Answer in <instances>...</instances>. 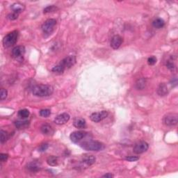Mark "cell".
Listing matches in <instances>:
<instances>
[{
  "mask_svg": "<svg viewBox=\"0 0 178 178\" xmlns=\"http://www.w3.org/2000/svg\"><path fill=\"white\" fill-rule=\"evenodd\" d=\"M0 134H1V136H0V141H1V143L3 144L8 140V138H9V135H8L7 132L4 131V130H1Z\"/></svg>",
  "mask_w": 178,
  "mask_h": 178,
  "instance_id": "603a6c76",
  "label": "cell"
},
{
  "mask_svg": "<svg viewBox=\"0 0 178 178\" xmlns=\"http://www.w3.org/2000/svg\"><path fill=\"white\" fill-rule=\"evenodd\" d=\"M152 25L156 29H161L165 25V22L161 18H157L152 22Z\"/></svg>",
  "mask_w": 178,
  "mask_h": 178,
  "instance_id": "ffe728a7",
  "label": "cell"
},
{
  "mask_svg": "<svg viewBox=\"0 0 178 178\" xmlns=\"http://www.w3.org/2000/svg\"><path fill=\"white\" fill-rule=\"evenodd\" d=\"M148 148H149V145H148L147 142L139 141L135 144L134 148H133V151H134L135 154L140 155L142 153L145 152L148 150Z\"/></svg>",
  "mask_w": 178,
  "mask_h": 178,
  "instance_id": "52a82bcc",
  "label": "cell"
},
{
  "mask_svg": "<svg viewBox=\"0 0 178 178\" xmlns=\"http://www.w3.org/2000/svg\"><path fill=\"white\" fill-rule=\"evenodd\" d=\"M73 125L76 128H78V129H84L86 126V120L84 118H80L75 119L73 123Z\"/></svg>",
  "mask_w": 178,
  "mask_h": 178,
  "instance_id": "ac0fdd59",
  "label": "cell"
},
{
  "mask_svg": "<svg viewBox=\"0 0 178 178\" xmlns=\"http://www.w3.org/2000/svg\"><path fill=\"white\" fill-rule=\"evenodd\" d=\"M86 132L84 131H76L72 133L70 136V139L73 143H77L82 140V139H84L86 136Z\"/></svg>",
  "mask_w": 178,
  "mask_h": 178,
  "instance_id": "7c38bea8",
  "label": "cell"
},
{
  "mask_svg": "<svg viewBox=\"0 0 178 178\" xmlns=\"http://www.w3.org/2000/svg\"><path fill=\"white\" fill-rule=\"evenodd\" d=\"M24 52H25V47L24 46H16L12 49L11 55L15 59H19V58H22Z\"/></svg>",
  "mask_w": 178,
  "mask_h": 178,
  "instance_id": "8fae6325",
  "label": "cell"
},
{
  "mask_svg": "<svg viewBox=\"0 0 178 178\" xmlns=\"http://www.w3.org/2000/svg\"><path fill=\"white\" fill-rule=\"evenodd\" d=\"M18 31L15 30L8 33L3 39V45L5 48H9L15 45L17 42V38H18Z\"/></svg>",
  "mask_w": 178,
  "mask_h": 178,
  "instance_id": "277c9868",
  "label": "cell"
},
{
  "mask_svg": "<svg viewBox=\"0 0 178 178\" xmlns=\"http://www.w3.org/2000/svg\"><path fill=\"white\" fill-rule=\"evenodd\" d=\"M47 163L51 166H55L58 165V158L55 156L49 157L47 159Z\"/></svg>",
  "mask_w": 178,
  "mask_h": 178,
  "instance_id": "7402d4cb",
  "label": "cell"
},
{
  "mask_svg": "<svg viewBox=\"0 0 178 178\" xmlns=\"http://www.w3.org/2000/svg\"><path fill=\"white\" fill-rule=\"evenodd\" d=\"M114 175H112L111 173H107V174L104 175L102 176V177H106V178H112L114 177Z\"/></svg>",
  "mask_w": 178,
  "mask_h": 178,
  "instance_id": "e575fe53",
  "label": "cell"
},
{
  "mask_svg": "<svg viewBox=\"0 0 178 178\" xmlns=\"http://www.w3.org/2000/svg\"><path fill=\"white\" fill-rule=\"evenodd\" d=\"M8 158V155L5 154V153H1L0 154V161L2 162L6 161Z\"/></svg>",
  "mask_w": 178,
  "mask_h": 178,
  "instance_id": "d6a6232c",
  "label": "cell"
},
{
  "mask_svg": "<svg viewBox=\"0 0 178 178\" xmlns=\"http://www.w3.org/2000/svg\"><path fill=\"white\" fill-rule=\"evenodd\" d=\"M70 118V116L68 114H67V113H63V114L58 115V116L56 117L54 122L58 125H62L68 122Z\"/></svg>",
  "mask_w": 178,
  "mask_h": 178,
  "instance_id": "30bf717a",
  "label": "cell"
},
{
  "mask_svg": "<svg viewBox=\"0 0 178 178\" xmlns=\"http://www.w3.org/2000/svg\"><path fill=\"white\" fill-rule=\"evenodd\" d=\"M80 147L87 151H101L105 148L104 144L100 141H86L80 143Z\"/></svg>",
  "mask_w": 178,
  "mask_h": 178,
  "instance_id": "3957f363",
  "label": "cell"
},
{
  "mask_svg": "<svg viewBox=\"0 0 178 178\" xmlns=\"http://www.w3.org/2000/svg\"><path fill=\"white\" fill-rule=\"evenodd\" d=\"M139 159V157H136V156H129V157H125V160L126 161H136L137 160Z\"/></svg>",
  "mask_w": 178,
  "mask_h": 178,
  "instance_id": "1f68e13d",
  "label": "cell"
},
{
  "mask_svg": "<svg viewBox=\"0 0 178 178\" xmlns=\"http://www.w3.org/2000/svg\"><path fill=\"white\" fill-rule=\"evenodd\" d=\"M123 41V38L121 37L120 36L116 35L111 38L110 45H111V47L113 49H117L120 47L121 45H122Z\"/></svg>",
  "mask_w": 178,
  "mask_h": 178,
  "instance_id": "4fadbf2b",
  "label": "cell"
},
{
  "mask_svg": "<svg viewBox=\"0 0 178 178\" xmlns=\"http://www.w3.org/2000/svg\"><path fill=\"white\" fill-rule=\"evenodd\" d=\"M146 80L144 78H140L136 82V88L138 90H143L145 87Z\"/></svg>",
  "mask_w": 178,
  "mask_h": 178,
  "instance_id": "44dd1931",
  "label": "cell"
},
{
  "mask_svg": "<svg viewBox=\"0 0 178 178\" xmlns=\"http://www.w3.org/2000/svg\"><path fill=\"white\" fill-rule=\"evenodd\" d=\"M40 131L44 135L46 136H52L55 134V130L53 129L51 125H48V124H44L41 126L40 127Z\"/></svg>",
  "mask_w": 178,
  "mask_h": 178,
  "instance_id": "5bb4252c",
  "label": "cell"
},
{
  "mask_svg": "<svg viewBox=\"0 0 178 178\" xmlns=\"http://www.w3.org/2000/svg\"><path fill=\"white\" fill-rule=\"evenodd\" d=\"M157 62V58L155 56H150V57L148 58V64L150 65V66H153L156 64Z\"/></svg>",
  "mask_w": 178,
  "mask_h": 178,
  "instance_id": "f546056e",
  "label": "cell"
},
{
  "mask_svg": "<svg viewBox=\"0 0 178 178\" xmlns=\"http://www.w3.org/2000/svg\"><path fill=\"white\" fill-rule=\"evenodd\" d=\"M48 147H49L48 144L43 143L42 144V145H40L39 148H38V151H39V152H45V151H46L47 150Z\"/></svg>",
  "mask_w": 178,
  "mask_h": 178,
  "instance_id": "4dcf8cb0",
  "label": "cell"
},
{
  "mask_svg": "<svg viewBox=\"0 0 178 178\" xmlns=\"http://www.w3.org/2000/svg\"><path fill=\"white\" fill-rule=\"evenodd\" d=\"M30 115V113H29V110L24 109H21L18 111V116L20 118L22 119H26Z\"/></svg>",
  "mask_w": 178,
  "mask_h": 178,
  "instance_id": "cb8c5ba5",
  "label": "cell"
},
{
  "mask_svg": "<svg viewBox=\"0 0 178 178\" xmlns=\"http://www.w3.org/2000/svg\"><path fill=\"white\" fill-rule=\"evenodd\" d=\"M56 25L55 19H48L42 24V30L45 33H51L54 31Z\"/></svg>",
  "mask_w": 178,
  "mask_h": 178,
  "instance_id": "8992f818",
  "label": "cell"
},
{
  "mask_svg": "<svg viewBox=\"0 0 178 178\" xmlns=\"http://www.w3.org/2000/svg\"><path fill=\"white\" fill-rule=\"evenodd\" d=\"M54 92L53 87L50 85L39 84L33 87L32 93L37 97H48L50 96Z\"/></svg>",
  "mask_w": 178,
  "mask_h": 178,
  "instance_id": "7a4b0ae2",
  "label": "cell"
},
{
  "mask_svg": "<svg viewBox=\"0 0 178 178\" xmlns=\"http://www.w3.org/2000/svg\"><path fill=\"white\" fill-rule=\"evenodd\" d=\"M178 116L177 114H168L163 118V123L167 127H173L177 124Z\"/></svg>",
  "mask_w": 178,
  "mask_h": 178,
  "instance_id": "5b68a950",
  "label": "cell"
},
{
  "mask_svg": "<svg viewBox=\"0 0 178 178\" xmlns=\"http://www.w3.org/2000/svg\"><path fill=\"white\" fill-rule=\"evenodd\" d=\"M15 127L18 130H24L27 128L29 125L28 120H17L14 123Z\"/></svg>",
  "mask_w": 178,
  "mask_h": 178,
  "instance_id": "d6986e66",
  "label": "cell"
},
{
  "mask_svg": "<svg viewBox=\"0 0 178 178\" xmlns=\"http://www.w3.org/2000/svg\"><path fill=\"white\" fill-rule=\"evenodd\" d=\"M171 85L173 86V87L176 86L177 85V79L176 77L172 79V80H171Z\"/></svg>",
  "mask_w": 178,
  "mask_h": 178,
  "instance_id": "836d02e7",
  "label": "cell"
},
{
  "mask_svg": "<svg viewBox=\"0 0 178 178\" xmlns=\"http://www.w3.org/2000/svg\"><path fill=\"white\" fill-rule=\"evenodd\" d=\"M166 67H168L169 70H174L175 69V63L173 62V57H170V59H168L166 63Z\"/></svg>",
  "mask_w": 178,
  "mask_h": 178,
  "instance_id": "484cf974",
  "label": "cell"
},
{
  "mask_svg": "<svg viewBox=\"0 0 178 178\" xmlns=\"http://www.w3.org/2000/svg\"><path fill=\"white\" fill-rule=\"evenodd\" d=\"M95 157L93 155H86L85 156L82 161L80 162V167L82 168H86L89 167V166H91L93 165V164L95 162Z\"/></svg>",
  "mask_w": 178,
  "mask_h": 178,
  "instance_id": "ba28073f",
  "label": "cell"
},
{
  "mask_svg": "<svg viewBox=\"0 0 178 178\" xmlns=\"http://www.w3.org/2000/svg\"><path fill=\"white\" fill-rule=\"evenodd\" d=\"M51 111L49 109H42L40 111V116L43 117V118H47V117L50 116Z\"/></svg>",
  "mask_w": 178,
  "mask_h": 178,
  "instance_id": "4316f807",
  "label": "cell"
},
{
  "mask_svg": "<svg viewBox=\"0 0 178 178\" xmlns=\"http://www.w3.org/2000/svg\"><path fill=\"white\" fill-rule=\"evenodd\" d=\"M58 9L57 6H56L55 5H51V6H47L46 8H44L43 10V13L46 14V13H52L55 12V11H57Z\"/></svg>",
  "mask_w": 178,
  "mask_h": 178,
  "instance_id": "d4e9b609",
  "label": "cell"
},
{
  "mask_svg": "<svg viewBox=\"0 0 178 178\" xmlns=\"http://www.w3.org/2000/svg\"><path fill=\"white\" fill-rule=\"evenodd\" d=\"M27 168L31 172H37V171L40 170L41 165L37 161H32L28 164L27 166Z\"/></svg>",
  "mask_w": 178,
  "mask_h": 178,
  "instance_id": "2e32d148",
  "label": "cell"
},
{
  "mask_svg": "<svg viewBox=\"0 0 178 178\" xmlns=\"http://www.w3.org/2000/svg\"><path fill=\"white\" fill-rule=\"evenodd\" d=\"M8 95V91H6V89H2L1 92H0V98H1V100H4L5 99L7 98Z\"/></svg>",
  "mask_w": 178,
  "mask_h": 178,
  "instance_id": "83f0119b",
  "label": "cell"
},
{
  "mask_svg": "<svg viewBox=\"0 0 178 178\" xmlns=\"http://www.w3.org/2000/svg\"><path fill=\"white\" fill-rule=\"evenodd\" d=\"M18 15H19L18 13L13 12L11 13H9V14L7 15V18L10 20H15L16 19L18 18Z\"/></svg>",
  "mask_w": 178,
  "mask_h": 178,
  "instance_id": "f1b7e54d",
  "label": "cell"
},
{
  "mask_svg": "<svg viewBox=\"0 0 178 178\" xmlns=\"http://www.w3.org/2000/svg\"><path fill=\"white\" fill-rule=\"evenodd\" d=\"M76 61L77 59L75 56L69 55L61 61L59 64L57 66L54 67L52 70L53 73L62 74L64 73V71L66 69L70 68L71 67H73L76 64Z\"/></svg>",
  "mask_w": 178,
  "mask_h": 178,
  "instance_id": "6da1fadb",
  "label": "cell"
},
{
  "mask_svg": "<svg viewBox=\"0 0 178 178\" xmlns=\"http://www.w3.org/2000/svg\"><path fill=\"white\" fill-rule=\"evenodd\" d=\"M11 8L13 11V12L20 14V13L23 12L24 10L25 9V6L24 4L20 3V2H17V3L13 4L11 6Z\"/></svg>",
  "mask_w": 178,
  "mask_h": 178,
  "instance_id": "9a60e30c",
  "label": "cell"
},
{
  "mask_svg": "<svg viewBox=\"0 0 178 178\" xmlns=\"http://www.w3.org/2000/svg\"><path fill=\"white\" fill-rule=\"evenodd\" d=\"M157 93L159 96H165L168 93V89L167 85L164 83L160 84L157 89Z\"/></svg>",
  "mask_w": 178,
  "mask_h": 178,
  "instance_id": "e0dca14e",
  "label": "cell"
},
{
  "mask_svg": "<svg viewBox=\"0 0 178 178\" xmlns=\"http://www.w3.org/2000/svg\"><path fill=\"white\" fill-rule=\"evenodd\" d=\"M108 116V112L106 111H102L100 112L93 113L90 116V119L95 123H99L103 120Z\"/></svg>",
  "mask_w": 178,
  "mask_h": 178,
  "instance_id": "9c48e42d",
  "label": "cell"
}]
</instances>
